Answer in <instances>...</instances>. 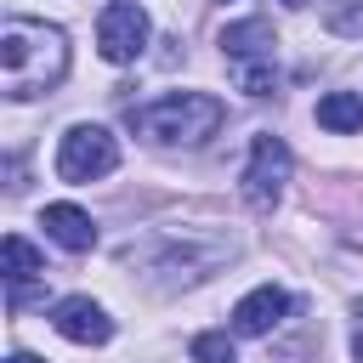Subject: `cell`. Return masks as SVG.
Wrapping results in <instances>:
<instances>
[{
  "label": "cell",
  "instance_id": "obj_1",
  "mask_svg": "<svg viewBox=\"0 0 363 363\" xmlns=\"http://www.w3.org/2000/svg\"><path fill=\"white\" fill-rule=\"evenodd\" d=\"M68 74V34L57 23H34V17H6L0 28V79L11 102H28L51 85H62Z\"/></svg>",
  "mask_w": 363,
  "mask_h": 363
},
{
  "label": "cell",
  "instance_id": "obj_2",
  "mask_svg": "<svg viewBox=\"0 0 363 363\" xmlns=\"http://www.w3.org/2000/svg\"><path fill=\"white\" fill-rule=\"evenodd\" d=\"M227 108L204 91H176V96H159V102H142L130 108V130L147 136V142H182V147H199L221 130Z\"/></svg>",
  "mask_w": 363,
  "mask_h": 363
},
{
  "label": "cell",
  "instance_id": "obj_3",
  "mask_svg": "<svg viewBox=\"0 0 363 363\" xmlns=\"http://www.w3.org/2000/svg\"><path fill=\"white\" fill-rule=\"evenodd\" d=\"M221 51H227V68L238 79V91L250 96H267L278 85V68H272V51H278V34L267 17H244V23H227L221 28Z\"/></svg>",
  "mask_w": 363,
  "mask_h": 363
},
{
  "label": "cell",
  "instance_id": "obj_4",
  "mask_svg": "<svg viewBox=\"0 0 363 363\" xmlns=\"http://www.w3.org/2000/svg\"><path fill=\"white\" fill-rule=\"evenodd\" d=\"M113 164H119V142H113L102 125H74V130L62 136V147H57V176L74 182V187L102 182Z\"/></svg>",
  "mask_w": 363,
  "mask_h": 363
},
{
  "label": "cell",
  "instance_id": "obj_5",
  "mask_svg": "<svg viewBox=\"0 0 363 363\" xmlns=\"http://www.w3.org/2000/svg\"><path fill=\"white\" fill-rule=\"evenodd\" d=\"M284 182H289V147H284V136H255L250 142V164L238 176L244 204L250 210H272L278 193H284Z\"/></svg>",
  "mask_w": 363,
  "mask_h": 363
},
{
  "label": "cell",
  "instance_id": "obj_6",
  "mask_svg": "<svg viewBox=\"0 0 363 363\" xmlns=\"http://www.w3.org/2000/svg\"><path fill=\"white\" fill-rule=\"evenodd\" d=\"M142 45H147V11H142L136 0L102 6V17H96V51H102L108 62H136Z\"/></svg>",
  "mask_w": 363,
  "mask_h": 363
},
{
  "label": "cell",
  "instance_id": "obj_7",
  "mask_svg": "<svg viewBox=\"0 0 363 363\" xmlns=\"http://www.w3.org/2000/svg\"><path fill=\"white\" fill-rule=\"evenodd\" d=\"M51 329H57L62 340H74V346H102V340H113V318H108L91 295L57 301V306H51Z\"/></svg>",
  "mask_w": 363,
  "mask_h": 363
},
{
  "label": "cell",
  "instance_id": "obj_8",
  "mask_svg": "<svg viewBox=\"0 0 363 363\" xmlns=\"http://www.w3.org/2000/svg\"><path fill=\"white\" fill-rule=\"evenodd\" d=\"M284 312H289V295H284L278 284H261V289H250V295L233 306V335H272Z\"/></svg>",
  "mask_w": 363,
  "mask_h": 363
},
{
  "label": "cell",
  "instance_id": "obj_9",
  "mask_svg": "<svg viewBox=\"0 0 363 363\" xmlns=\"http://www.w3.org/2000/svg\"><path fill=\"white\" fill-rule=\"evenodd\" d=\"M40 227H45V238H57V244L74 250V255H85V250L96 244V227H91V216H85L79 204H45Z\"/></svg>",
  "mask_w": 363,
  "mask_h": 363
},
{
  "label": "cell",
  "instance_id": "obj_10",
  "mask_svg": "<svg viewBox=\"0 0 363 363\" xmlns=\"http://www.w3.org/2000/svg\"><path fill=\"white\" fill-rule=\"evenodd\" d=\"M318 125L323 130H363V96L357 91H329L323 102H318Z\"/></svg>",
  "mask_w": 363,
  "mask_h": 363
},
{
  "label": "cell",
  "instance_id": "obj_11",
  "mask_svg": "<svg viewBox=\"0 0 363 363\" xmlns=\"http://www.w3.org/2000/svg\"><path fill=\"white\" fill-rule=\"evenodd\" d=\"M0 261H6V284H28V278H45V261H40V250L28 244V238H6L0 244Z\"/></svg>",
  "mask_w": 363,
  "mask_h": 363
},
{
  "label": "cell",
  "instance_id": "obj_12",
  "mask_svg": "<svg viewBox=\"0 0 363 363\" xmlns=\"http://www.w3.org/2000/svg\"><path fill=\"white\" fill-rule=\"evenodd\" d=\"M323 23H329V34L363 40V0H329L323 6Z\"/></svg>",
  "mask_w": 363,
  "mask_h": 363
},
{
  "label": "cell",
  "instance_id": "obj_13",
  "mask_svg": "<svg viewBox=\"0 0 363 363\" xmlns=\"http://www.w3.org/2000/svg\"><path fill=\"white\" fill-rule=\"evenodd\" d=\"M193 363H238L227 329H204V335H193Z\"/></svg>",
  "mask_w": 363,
  "mask_h": 363
},
{
  "label": "cell",
  "instance_id": "obj_14",
  "mask_svg": "<svg viewBox=\"0 0 363 363\" xmlns=\"http://www.w3.org/2000/svg\"><path fill=\"white\" fill-rule=\"evenodd\" d=\"M352 357L363 363V301H357V323H352Z\"/></svg>",
  "mask_w": 363,
  "mask_h": 363
},
{
  "label": "cell",
  "instance_id": "obj_15",
  "mask_svg": "<svg viewBox=\"0 0 363 363\" xmlns=\"http://www.w3.org/2000/svg\"><path fill=\"white\" fill-rule=\"evenodd\" d=\"M6 363H45V357H34V352H11Z\"/></svg>",
  "mask_w": 363,
  "mask_h": 363
},
{
  "label": "cell",
  "instance_id": "obj_16",
  "mask_svg": "<svg viewBox=\"0 0 363 363\" xmlns=\"http://www.w3.org/2000/svg\"><path fill=\"white\" fill-rule=\"evenodd\" d=\"M284 6H289V11H301V6H306V0H284Z\"/></svg>",
  "mask_w": 363,
  "mask_h": 363
}]
</instances>
